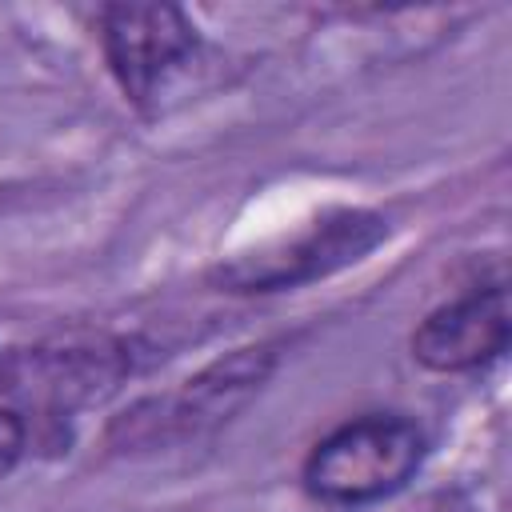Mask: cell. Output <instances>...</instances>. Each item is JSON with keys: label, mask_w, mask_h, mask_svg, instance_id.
I'll return each mask as SVG.
<instances>
[{"label": "cell", "mask_w": 512, "mask_h": 512, "mask_svg": "<svg viewBox=\"0 0 512 512\" xmlns=\"http://www.w3.org/2000/svg\"><path fill=\"white\" fill-rule=\"evenodd\" d=\"M424 432L396 412H368L328 432L304 460V488L320 504L352 508L400 492L424 464Z\"/></svg>", "instance_id": "cell-1"}, {"label": "cell", "mask_w": 512, "mask_h": 512, "mask_svg": "<svg viewBox=\"0 0 512 512\" xmlns=\"http://www.w3.org/2000/svg\"><path fill=\"white\" fill-rule=\"evenodd\" d=\"M384 236H388V220L380 212L340 208V212H328V216L312 220L308 228H300L276 244H264V248H252V252L224 260L212 272V280L228 292L296 288V284L320 280L336 268L364 260Z\"/></svg>", "instance_id": "cell-2"}, {"label": "cell", "mask_w": 512, "mask_h": 512, "mask_svg": "<svg viewBox=\"0 0 512 512\" xmlns=\"http://www.w3.org/2000/svg\"><path fill=\"white\" fill-rule=\"evenodd\" d=\"M100 40L132 104H148L160 80L196 52V28L176 4H108L100 12Z\"/></svg>", "instance_id": "cell-3"}, {"label": "cell", "mask_w": 512, "mask_h": 512, "mask_svg": "<svg viewBox=\"0 0 512 512\" xmlns=\"http://www.w3.org/2000/svg\"><path fill=\"white\" fill-rule=\"evenodd\" d=\"M508 348V288H472L440 304L412 332V356L432 372H468Z\"/></svg>", "instance_id": "cell-4"}, {"label": "cell", "mask_w": 512, "mask_h": 512, "mask_svg": "<svg viewBox=\"0 0 512 512\" xmlns=\"http://www.w3.org/2000/svg\"><path fill=\"white\" fill-rule=\"evenodd\" d=\"M24 444H28V424L20 420V412L0 408V476H8L20 464Z\"/></svg>", "instance_id": "cell-5"}]
</instances>
